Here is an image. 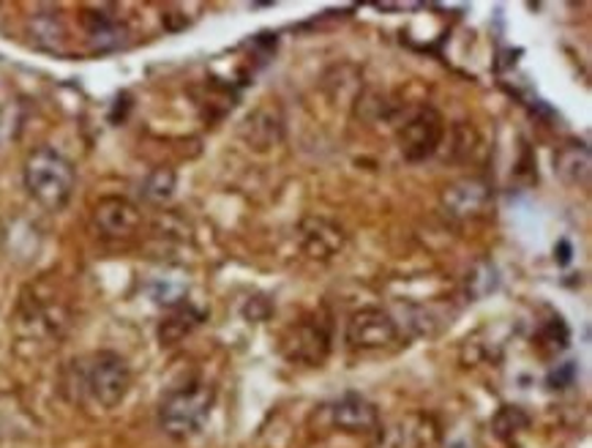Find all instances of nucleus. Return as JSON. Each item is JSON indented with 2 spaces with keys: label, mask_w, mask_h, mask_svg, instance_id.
I'll return each instance as SVG.
<instances>
[{
  "label": "nucleus",
  "mask_w": 592,
  "mask_h": 448,
  "mask_svg": "<svg viewBox=\"0 0 592 448\" xmlns=\"http://www.w3.org/2000/svg\"><path fill=\"white\" fill-rule=\"evenodd\" d=\"M200 323H203V312H197V309L189 307V303H177L162 320V326H159V339H162L164 344H175L192 334Z\"/></svg>",
  "instance_id": "ddd939ff"
},
{
  "label": "nucleus",
  "mask_w": 592,
  "mask_h": 448,
  "mask_svg": "<svg viewBox=\"0 0 592 448\" xmlns=\"http://www.w3.org/2000/svg\"><path fill=\"white\" fill-rule=\"evenodd\" d=\"M333 424H336L342 433L369 435L379 427V413L366 396L349 392L333 405Z\"/></svg>",
  "instance_id": "9d476101"
},
{
  "label": "nucleus",
  "mask_w": 592,
  "mask_h": 448,
  "mask_svg": "<svg viewBox=\"0 0 592 448\" xmlns=\"http://www.w3.org/2000/svg\"><path fill=\"white\" fill-rule=\"evenodd\" d=\"M88 36H90V44H94L99 53H107V50H118L126 44V28L120 25L115 17H107V14H94L88 20Z\"/></svg>",
  "instance_id": "4468645a"
},
{
  "label": "nucleus",
  "mask_w": 592,
  "mask_h": 448,
  "mask_svg": "<svg viewBox=\"0 0 592 448\" xmlns=\"http://www.w3.org/2000/svg\"><path fill=\"white\" fill-rule=\"evenodd\" d=\"M22 183L33 203L42 205L44 211H61L66 209L77 186V170L61 151L42 146L28 153L22 164Z\"/></svg>",
  "instance_id": "f03ea898"
},
{
  "label": "nucleus",
  "mask_w": 592,
  "mask_h": 448,
  "mask_svg": "<svg viewBox=\"0 0 592 448\" xmlns=\"http://www.w3.org/2000/svg\"><path fill=\"white\" fill-rule=\"evenodd\" d=\"M399 339V323L390 312L379 307H366L349 318L347 323V344L353 350H383Z\"/></svg>",
  "instance_id": "423d86ee"
},
{
  "label": "nucleus",
  "mask_w": 592,
  "mask_h": 448,
  "mask_svg": "<svg viewBox=\"0 0 592 448\" xmlns=\"http://www.w3.org/2000/svg\"><path fill=\"white\" fill-rule=\"evenodd\" d=\"M298 241L312 260H331L344 249L347 235L336 222L323 220V216H303L298 222Z\"/></svg>",
  "instance_id": "1a4fd4ad"
},
{
  "label": "nucleus",
  "mask_w": 592,
  "mask_h": 448,
  "mask_svg": "<svg viewBox=\"0 0 592 448\" xmlns=\"http://www.w3.org/2000/svg\"><path fill=\"white\" fill-rule=\"evenodd\" d=\"M555 170L568 186H590V170H592V157L590 148L584 142H566V146L557 151L555 157Z\"/></svg>",
  "instance_id": "9b49d317"
},
{
  "label": "nucleus",
  "mask_w": 592,
  "mask_h": 448,
  "mask_svg": "<svg viewBox=\"0 0 592 448\" xmlns=\"http://www.w3.org/2000/svg\"><path fill=\"white\" fill-rule=\"evenodd\" d=\"M527 416L521 413V407H503V410L494 416V433L503 440H514L516 435L527 429Z\"/></svg>",
  "instance_id": "f3484780"
},
{
  "label": "nucleus",
  "mask_w": 592,
  "mask_h": 448,
  "mask_svg": "<svg viewBox=\"0 0 592 448\" xmlns=\"http://www.w3.org/2000/svg\"><path fill=\"white\" fill-rule=\"evenodd\" d=\"M216 405V388L205 381H192L175 388L159 405V427L172 440H189L203 433Z\"/></svg>",
  "instance_id": "7ed1b4c3"
},
{
  "label": "nucleus",
  "mask_w": 592,
  "mask_h": 448,
  "mask_svg": "<svg viewBox=\"0 0 592 448\" xmlns=\"http://www.w3.org/2000/svg\"><path fill=\"white\" fill-rule=\"evenodd\" d=\"M244 135H246V140L251 142V146H257L260 151H266V148L276 146V142L281 140V135H284V124H281V118L273 110L260 107V110H255L249 115V118H246Z\"/></svg>",
  "instance_id": "f8f14e48"
},
{
  "label": "nucleus",
  "mask_w": 592,
  "mask_h": 448,
  "mask_svg": "<svg viewBox=\"0 0 592 448\" xmlns=\"http://www.w3.org/2000/svg\"><path fill=\"white\" fill-rule=\"evenodd\" d=\"M281 350L292 364L320 366L331 353V326L320 320L317 314H312V318L301 320L287 331Z\"/></svg>",
  "instance_id": "39448f33"
},
{
  "label": "nucleus",
  "mask_w": 592,
  "mask_h": 448,
  "mask_svg": "<svg viewBox=\"0 0 592 448\" xmlns=\"http://www.w3.org/2000/svg\"><path fill=\"white\" fill-rule=\"evenodd\" d=\"M175 186H177L175 170L157 168V170L148 172V178L142 181L140 192H142V198L148 200V203L164 205V203H170L172 194H175Z\"/></svg>",
  "instance_id": "2eb2a0df"
},
{
  "label": "nucleus",
  "mask_w": 592,
  "mask_h": 448,
  "mask_svg": "<svg viewBox=\"0 0 592 448\" xmlns=\"http://www.w3.org/2000/svg\"><path fill=\"white\" fill-rule=\"evenodd\" d=\"M492 205V189L481 178H459L442 192V209L451 220H478Z\"/></svg>",
  "instance_id": "0eeeda50"
},
{
  "label": "nucleus",
  "mask_w": 592,
  "mask_h": 448,
  "mask_svg": "<svg viewBox=\"0 0 592 448\" xmlns=\"http://www.w3.org/2000/svg\"><path fill=\"white\" fill-rule=\"evenodd\" d=\"M189 285L183 279H172V277H159L151 281V298L162 307H177L186 298Z\"/></svg>",
  "instance_id": "dca6fc26"
},
{
  "label": "nucleus",
  "mask_w": 592,
  "mask_h": 448,
  "mask_svg": "<svg viewBox=\"0 0 592 448\" xmlns=\"http://www.w3.org/2000/svg\"><path fill=\"white\" fill-rule=\"evenodd\" d=\"M68 375H72L68 388L74 392V399L90 402L99 410H115L131 388L129 361L112 350H99L77 359L68 366Z\"/></svg>",
  "instance_id": "f257e3e1"
},
{
  "label": "nucleus",
  "mask_w": 592,
  "mask_h": 448,
  "mask_svg": "<svg viewBox=\"0 0 592 448\" xmlns=\"http://www.w3.org/2000/svg\"><path fill=\"white\" fill-rule=\"evenodd\" d=\"M3 142H6V118L0 115V148H3Z\"/></svg>",
  "instance_id": "a211bd4d"
},
{
  "label": "nucleus",
  "mask_w": 592,
  "mask_h": 448,
  "mask_svg": "<svg viewBox=\"0 0 592 448\" xmlns=\"http://www.w3.org/2000/svg\"><path fill=\"white\" fill-rule=\"evenodd\" d=\"M142 214L131 200L126 198H105L94 209V227L101 238L126 241L140 230Z\"/></svg>",
  "instance_id": "6e6552de"
},
{
  "label": "nucleus",
  "mask_w": 592,
  "mask_h": 448,
  "mask_svg": "<svg viewBox=\"0 0 592 448\" xmlns=\"http://www.w3.org/2000/svg\"><path fill=\"white\" fill-rule=\"evenodd\" d=\"M442 137H445V120L434 107H421L416 115L407 118V124L399 129V146L401 157L407 162H423V159L434 157L440 148Z\"/></svg>",
  "instance_id": "20e7f679"
}]
</instances>
